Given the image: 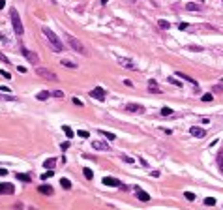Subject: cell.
Instances as JSON below:
<instances>
[{
	"mask_svg": "<svg viewBox=\"0 0 223 210\" xmlns=\"http://www.w3.org/2000/svg\"><path fill=\"white\" fill-rule=\"evenodd\" d=\"M41 32L45 34V38L49 39V43H51V49L53 51H56V53H60V51H64V45H62V42L58 39V36L53 32L51 28H47V27H43L41 28Z\"/></svg>",
	"mask_w": 223,
	"mask_h": 210,
	"instance_id": "obj_1",
	"label": "cell"
},
{
	"mask_svg": "<svg viewBox=\"0 0 223 210\" xmlns=\"http://www.w3.org/2000/svg\"><path fill=\"white\" fill-rule=\"evenodd\" d=\"M9 17H11V24H13V30L17 36H23L24 28H23V23H21V17H19V11L15 8L9 9Z\"/></svg>",
	"mask_w": 223,
	"mask_h": 210,
	"instance_id": "obj_2",
	"label": "cell"
},
{
	"mask_svg": "<svg viewBox=\"0 0 223 210\" xmlns=\"http://www.w3.org/2000/svg\"><path fill=\"white\" fill-rule=\"evenodd\" d=\"M66 43L71 47L75 53H81V54H86V49H84V45L79 42L77 38H73V36H69V34H66Z\"/></svg>",
	"mask_w": 223,
	"mask_h": 210,
	"instance_id": "obj_3",
	"label": "cell"
},
{
	"mask_svg": "<svg viewBox=\"0 0 223 210\" xmlns=\"http://www.w3.org/2000/svg\"><path fill=\"white\" fill-rule=\"evenodd\" d=\"M36 75H39V77H43V79H47V81H58L56 73H54V71H51V70H47V68H36Z\"/></svg>",
	"mask_w": 223,
	"mask_h": 210,
	"instance_id": "obj_4",
	"label": "cell"
},
{
	"mask_svg": "<svg viewBox=\"0 0 223 210\" xmlns=\"http://www.w3.org/2000/svg\"><path fill=\"white\" fill-rule=\"evenodd\" d=\"M21 53H23V56L28 60L30 64H38V62H39L38 53H34V51H30V49H26V47H23V45H21Z\"/></svg>",
	"mask_w": 223,
	"mask_h": 210,
	"instance_id": "obj_5",
	"label": "cell"
},
{
	"mask_svg": "<svg viewBox=\"0 0 223 210\" xmlns=\"http://www.w3.org/2000/svg\"><path fill=\"white\" fill-rule=\"evenodd\" d=\"M90 96H92L94 100H98V101H105V90L101 88V86H96V88L90 92Z\"/></svg>",
	"mask_w": 223,
	"mask_h": 210,
	"instance_id": "obj_6",
	"label": "cell"
},
{
	"mask_svg": "<svg viewBox=\"0 0 223 210\" xmlns=\"http://www.w3.org/2000/svg\"><path fill=\"white\" fill-rule=\"evenodd\" d=\"M103 184H105V186H113V188H120V184H122V182H120L118 178H114V176H105Z\"/></svg>",
	"mask_w": 223,
	"mask_h": 210,
	"instance_id": "obj_7",
	"label": "cell"
},
{
	"mask_svg": "<svg viewBox=\"0 0 223 210\" xmlns=\"http://www.w3.org/2000/svg\"><path fill=\"white\" fill-rule=\"evenodd\" d=\"M189 133H191L193 137H199V139H202V137L206 135V131L202 130V128H199V126H191V128H189Z\"/></svg>",
	"mask_w": 223,
	"mask_h": 210,
	"instance_id": "obj_8",
	"label": "cell"
},
{
	"mask_svg": "<svg viewBox=\"0 0 223 210\" xmlns=\"http://www.w3.org/2000/svg\"><path fill=\"white\" fill-rule=\"evenodd\" d=\"M38 191L43 193V195H53L54 189H53V186H49V184H41V186H38Z\"/></svg>",
	"mask_w": 223,
	"mask_h": 210,
	"instance_id": "obj_9",
	"label": "cell"
},
{
	"mask_svg": "<svg viewBox=\"0 0 223 210\" xmlns=\"http://www.w3.org/2000/svg\"><path fill=\"white\" fill-rule=\"evenodd\" d=\"M118 64H120V66H124V68H128V70H137V64H135V62H131L129 58H120V60H118Z\"/></svg>",
	"mask_w": 223,
	"mask_h": 210,
	"instance_id": "obj_10",
	"label": "cell"
},
{
	"mask_svg": "<svg viewBox=\"0 0 223 210\" xmlns=\"http://www.w3.org/2000/svg\"><path fill=\"white\" fill-rule=\"evenodd\" d=\"M15 188L13 184H8V182H0V193H13Z\"/></svg>",
	"mask_w": 223,
	"mask_h": 210,
	"instance_id": "obj_11",
	"label": "cell"
},
{
	"mask_svg": "<svg viewBox=\"0 0 223 210\" xmlns=\"http://www.w3.org/2000/svg\"><path fill=\"white\" fill-rule=\"evenodd\" d=\"M126 111H129V113H143L144 107L143 105H137V103H128V105H126Z\"/></svg>",
	"mask_w": 223,
	"mask_h": 210,
	"instance_id": "obj_12",
	"label": "cell"
},
{
	"mask_svg": "<svg viewBox=\"0 0 223 210\" xmlns=\"http://www.w3.org/2000/svg\"><path fill=\"white\" fill-rule=\"evenodd\" d=\"M92 148L94 150H109V145L103 141H92Z\"/></svg>",
	"mask_w": 223,
	"mask_h": 210,
	"instance_id": "obj_13",
	"label": "cell"
},
{
	"mask_svg": "<svg viewBox=\"0 0 223 210\" xmlns=\"http://www.w3.org/2000/svg\"><path fill=\"white\" fill-rule=\"evenodd\" d=\"M148 90L152 92V94H159V92H161V90H159V85L156 83L154 79H150V81H148Z\"/></svg>",
	"mask_w": 223,
	"mask_h": 210,
	"instance_id": "obj_14",
	"label": "cell"
},
{
	"mask_svg": "<svg viewBox=\"0 0 223 210\" xmlns=\"http://www.w3.org/2000/svg\"><path fill=\"white\" fill-rule=\"evenodd\" d=\"M174 75H178V77L182 79V81H187V83H191V85H195L197 86V81L193 79V77H189V75H186V73H182V71H176Z\"/></svg>",
	"mask_w": 223,
	"mask_h": 210,
	"instance_id": "obj_15",
	"label": "cell"
},
{
	"mask_svg": "<svg viewBox=\"0 0 223 210\" xmlns=\"http://www.w3.org/2000/svg\"><path fill=\"white\" fill-rule=\"evenodd\" d=\"M186 9H187V11H201V4H197V2H187V4H186Z\"/></svg>",
	"mask_w": 223,
	"mask_h": 210,
	"instance_id": "obj_16",
	"label": "cell"
},
{
	"mask_svg": "<svg viewBox=\"0 0 223 210\" xmlns=\"http://www.w3.org/2000/svg\"><path fill=\"white\" fill-rule=\"evenodd\" d=\"M60 64H62L64 68H71V70H75L79 66L77 62H73V60H60Z\"/></svg>",
	"mask_w": 223,
	"mask_h": 210,
	"instance_id": "obj_17",
	"label": "cell"
},
{
	"mask_svg": "<svg viewBox=\"0 0 223 210\" xmlns=\"http://www.w3.org/2000/svg\"><path fill=\"white\" fill-rule=\"evenodd\" d=\"M54 165H56V158H49V160H45V163H43L45 169H54Z\"/></svg>",
	"mask_w": 223,
	"mask_h": 210,
	"instance_id": "obj_18",
	"label": "cell"
},
{
	"mask_svg": "<svg viewBox=\"0 0 223 210\" xmlns=\"http://www.w3.org/2000/svg\"><path fill=\"white\" fill-rule=\"evenodd\" d=\"M137 199H141V201H150V195L143 189H137Z\"/></svg>",
	"mask_w": 223,
	"mask_h": 210,
	"instance_id": "obj_19",
	"label": "cell"
},
{
	"mask_svg": "<svg viewBox=\"0 0 223 210\" xmlns=\"http://www.w3.org/2000/svg\"><path fill=\"white\" fill-rule=\"evenodd\" d=\"M99 135H103L105 139H109V141H114V139H116V135H114V133H111V131H105V130H99Z\"/></svg>",
	"mask_w": 223,
	"mask_h": 210,
	"instance_id": "obj_20",
	"label": "cell"
},
{
	"mask_svg": "<svg viewBox=\"0 0 223 210\" xmlns=\"http://www.w3.org/2000/svg\"><path fill=\"white\" fill-rule=\"evenodd\" d=\"M83 175H84V178H86V180H92V178H94L92 169H88V167H84V169H83Z\"/></svg>",
	"mask_w": 223,
	"mask_h": 210,
	"instance_id": "obj_21",
	"label": "cell"
},
{
	"mask_svg": "<svg viewBox=\"0 0 223 210\" xmlns=\"http://www.w3.org/2000/svg\"><path fill=\"white\" fill-rule=\"evenodd\" d=\"M49 96H51V90H41V92L38 94V100H39V101H43V100H47Z\"/></svg>",
	"mask_w": 223,
	"mask_h": 210,
	"instance_id": "obj_22",
	"label": "cell"
},
{
	"mask_svg": "<svg viewBox=\"0 0 223 210\" xmlns=\"http://www.w3.org/2000/svg\"><path fill=\"white\" fill-rule=\"evenodd\" d=\"M15 178H17V180H21V182H32L28 175H21V173H17V175H15Z\"/></svg>",
	"mask_w": 223,
	"mask_h": 210,
	"instance_id": "obj_23",
	"label": "cell"
},
{
	"mask_svg": "<svg viewBox=\"0 0 223 210\" xmlns=\"http://www.w3.org/2000/svg\"><path fill=\"white\" fill-rule=\"evenodd\" d=\"M62 130H64V133H66V137H69V139L73 137V130H71L69 126H62Z\"/></svg>",
	"mask_w": 223,
	"mask_h": 210,
	"instance_id": "obj_24",
	"label": "cell"
},
{
	"mask_svg": "<svg viewBox=\"0 0 223 210\" xmlns=\"http://www.w3.org/2000/svg\"><path fill=\"white\" fill-rule=\"evenodd\" d=\"M60 186H62L64 189H69V188H71V182H69L68 178H62V180H60Z\"/></svg>",
	"mask_w": 223,
	"mask_h": 210,
	"instance_id": "obj_25",
	"label": "cell"
},
{
	"mask_svg": "<svg viewBox=\"0 0 223 210\" xmlns=\"http://www.w3.org/2000/svg\"><path fill=\"white\" fill-rule=\"evenodd\" d=\"M158 27H161V28H171V23L165 21V19H159V21H158Z\"/></svg>",
	"mask_w": 223,
	"mask_h": 210,
	"instance_id": "obj_26",
	"label": "cell"
},
{
	"mask_svg": "<svg viewBox=\"0 0 223 210\" xmlns=\"http://www.w3.org/2000/svg\"><path fill=\"white\" fill-rule=\"evenodd\" d=\"M169 115H173V109L171 107H161V116H169Z\"/></svg>",
	"mask_w": 223,
	"mask_h": 210,
	"instance_id": "obj_27",
	"label": "cell"
},
{
	"mask_svg": "<svg viewBox=\"0 0 223 210\" xmlns=\"http://www.w3.org/2000/svg\"><path fill=\"white\" fill-rule=\"evenodd\" d=\"M53 175H54L53 169H47V173H43V175H41V180H47V178H51Z\"/></svg>",
	"mask_w": 223,
	"mask_h": 210,
	"instance_id": "obj_28",
	"label": "cell"
},
{
	"mask_svg": "<svg viewBox=\"0 0 223 210\" xmlns=\"http://www.w3.org/2000/svg\"><path fill=\"white\" fill-rule=\"evenodd\" d=\"M77 135L81 137V139H88L90 133H88V131H84V130H79V131H77Z\"/></svg>",
	"mask_w": 223,
	"mask_h": 210,
	"instance_id": "obj_29",
	"label": "cell"
},
{
	"mask_svg": "<svg viewBox=\"0 0 223 210\" xmlns=\"http://www.w3.org/2000/svg\"><path fill=\"white\" fill-rule=\"evenodd\" d=\"M204 204H206V206H214V204H216V199L214 197H206L204 199Z\"/></svg>",
	"mask_w": 223,
	"mask_h": 210,
	"instance_id": "obj_30",
	"label": "cell"
},
{
	"mask_svg": "<svg viewBox=\"0 0 223 210\" xmlns=\"http://www.w3.org/2000/svg\"><path fill=\"white\" fill-rule=\"evenodd\" d=\"M51 96H54V98H64V92L62 90H51Z\"/></svg>",
	"mask_w": 223,
	"mask_h": 210,
	"instance_id": "obj_31",
	"label": "cell"
},
{
	"mask_svg": "<svg viewBox=\"0 0 223 210\" xmlns=\"http://www.w3.org/2000/svg\"><path fill=\"white\" fill-rule=\"evenodd\" d=\"M184 195H186V199H187V201H195V193H191V191H186Z\"/></svg>",
	"mask_w": 223,
	"mask_h": 210,
	"instance_id": "obj_32",
	"label": "cell"
},
{
	"mask_svg": "<svg viewBox=\"0 0 223 210\" xmlns=\"http://www.w3.org/2000/svg\"><path fill=\"white\" fill-rule=\"evenodd\" d=\"M212 100H214L212 94H202V101H212Z\"/></svg>",
	"mask_w": 223,
	"mask_h": 210,
	"instance_id": "obj_33",
	"label": "cell"
},
{
	"mask_svg": "<svg viewBox=\"0 0 223 210\" xmlns=\"http://www.w3.org/2000/svg\"><path fill=\"white\" fill-rule=\"evenodd\" d=\"M0 75H2V77H6V79H11V75H9L8 71H4V70H0Z\"/></svg>",
	"mask_w": 223,
	"mask_h": 210,
	"instance_id": "obj_34",
	"label": "cell"
},
{
	"mask_svg": "<svg viewBox=\"0 0 223 210\" xmlns=\"http://www.w3.org/2000/svg\"><path fill=\"white\" fill-rule=\"evenodd\" d=\"M122 160H124L126 163H133V158H129V156H122Z\"/></svg>",
	"mask_w": 223,
	"mask_h": 210,
	"instance_id": "obj_35",
	"label": "cell"
},
{
	"mask_svg": "<svg viewBox=\"0 0 223 210\" xmlns=\"http://www.w3.org/2000/svg\"><path fill=\"white\" fill-rule=\"evenodd\" d=\"M0 62H6V64H8V62H9V60H8V56H6V54H2V53H0Z\"/></svg>",
	"mask_w": 223,
	"mask_h": 210,
	"instance_id": "obj_36",
	"label": "cell"
},
{
	"mask_svg": "<svg viewBox=\"0 0 223 210\" xmlns=\"http://www.w3.org/2000/svg\"><path fill=\"white\" fill-rule=\"evenodd\" d=\"M73 103H75V105H77V107H83V101H81L79 98H73Z\"/></svg>",
	"mask_w": 223,
	"mask_h": 210,
	"instance_id": "obj_37",
	"label": "cell"
},
{
	"mask_svg": "<svg viewBox=\"0 0 223 210\" xmlns=\"http://www.w3.org/2000/svg\"><path fill=\"white\" fill-rule=\"evenodd\" d=\"M9 90H11V88H8V86H0V92H2V94H8Z\"/></svg>",
	"mask_w": 223,
	"mask_h": 210,
	"instance_id": "obj_38",
	"label": "cell"
},
{
	"mask_svg": "<svg viewBox=\"0 0 223 210\" xmlns=\"http://www.w3.org/2000/svg\"><path fill=\"white\" fill-rule=\"evenodd\" d=\"M60 148H62V150H68V148H69V143H68V141L62 143V145H60Z\"/></svg>",
	"mask_w": 223,
	"mask_h": 210,
	"instance_id": "obj_39",
	"label": "cell"
},
{
	"mask_svg": "<svg viewBox=\"0 0 223 210\" xmlns=\"http://www.w3.org/2000/svg\"><path fill=\"white\" fill-rule=\"evenodd\" d=\"M8 175V169H4V167H0V176H6Z\"/></svg>",
	"mask_w": 223,
	"mask_h": 210,
	"instance_id": "obj_40",
	"label": "cell"
},
{
	"mask_svg": "<svg viewBox=\"0 0 223 210\" xmlns=\"http://www.w3.org/2000/svg\"><path fill=\"white\" fill-rule=\"evenodd\" d=\"M17 71H21V73H26V68H24V66H17Z\"/></svg>",
	"mask_w": 223,
	"mask_h": 210,
	"instance_id": "obj_41",
	"label": "cell"
},
{
	"mask_svg": "<svg viewBox=\"0 0 223 210\" xmlns=\"http://www.w3.org/2000/svg\"><path fill=\"white\" fill-rule=\"evenodd\" d=\"M178 28H180V30H186V28H187V24H186V23H180V24H178Z\"/></svg>",
	"mask_w": 223,
	"mask_h": 210,
	"instance_id": "obj_42",
	"label": "cell"
},
{
	"mask_svg": "<svg viewBox=\"0 0 223 210\" xmlns=\"http://www.w3.org/2000/svg\"><path fill=\"white\" fill-rule=\"evenodd\" d=\"M169 83H171V85H180V83H178L176 79H171V77H169Z\"/></svg>",
	"mask_w": 223,
	"mask_h": 210,
	"instance_id": "obj_43",
	"label": "cell"
},
{
	"mask_svg": "<svg viewBox=\"0 0 223 210\" xmlns=\"http://www.w3.org/2000/svg\"><path fill=\"white\" fill-rule=\"evenodd\" d=\"M4 8V0H0V9H2Z\"/></svg>",
	"mask_w": 223,
	"mask_h": 210,
	"instance_id": "obj_44",
	"label": "cell"
}]
</instances>
